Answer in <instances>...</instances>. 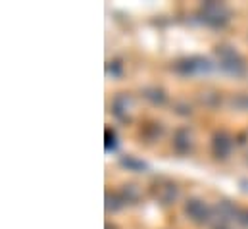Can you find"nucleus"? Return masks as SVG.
Here are the masks:
<instances>
[{"mask_svg": "<svg viewBox=\"0 0 248 229\" xmlns=\"http://www.w3.org/2000/svg\"><path fill=\"white\" fill-rule=\"evenodd\" d=\"M198 17L202 23H206L208 27H214V29H219V27H225L231 19V10L223 4V2H206L202 4L200 12H198Z\"/></svg>", "mask_w": 248, "mask_h": 229, "instance_id": "obj_1", "label": "nucleus"}, {"mask_svg": "<svg viewBox=\"0 0 248 229\" xmlns=\"http://www.w3.org/2000/svg\"><path fill=\"white\" fill-rule=\"evenodd\" d=\"M216 56H217V62H219V67L229 73V75H235V77H241L247 73V64L245 60L241 58V54L231 49V47H217L216 49Z\"/></svg>", "mask_w": 248, "mask_h": 229, "instance_id": "obj_2", "label": "nucleus"}, {"mask_svg": "<svg viewBox=\"0 0 248 229\" xmlns=\"http://www.w3.org/2000/svg\"><path fill=\"white\" fill-rule=\"evenodd\" d=\"M175 71L181 73V75H194V73H210L214 69L212 62L206 60V58L200 56H190V58H183L179 62H175Z\"/></svg>", "mask_w": 248, "mask_h": 229, "instance_id": "obj_3", "label": "nucleus"}, {"mask_svg": "<svg viewBox=\"0 0 248 229\" xmlns=\"http://www.w3.org/2000/svg\"><path fill=\"white\" fill-rule=\"evenodd\" d=\"M185 214H186V218H188L190 222H194V224H208V222H212V218H214L212 208H210L204 200H200V198H188V200H186Z\"/></svg>", "mask_w": 248, "mask_h": 229, "instance_id": "obj_4", "label": "nucleus"}, {"mask_svg": "<svg viewBox=\"0 0 248 229\" xmlns=\"http://www.w3.org/2000/svg\"><path fill=\"white\" fill-rule=\"evenodd\" d=\"M152 193H154V196H156V200L158 202H162V204H171V202H175L177 200V196H179V189H177V185L173 183V181H170V179H158V181H154V187H152Z\"/></svg>", "mask_w": 248, "mask_h": 229, "instance_id": "obj_5", "label": "nucleus"}, {"mask_svg": "<svg viewBox=\"0 0 248 229\" xmlns=\"http://www.w3.org/2000/svg\"><path fill=\"white\" fill-rule=\"evenodd\" d=\"M233 145H235V139L227 131H216L212 137V152L217 160H225L231 154Z\"/></svg>", "mask_w": 248, "mask_h": 229, "instance_id": "obj_6", "label": "nucleus"}, {"mask_svg": "<svg viewBox=\"0 0 248 229\" xmlns=\"http://www.w3.org/2000/svg\"><path fill=\"white\" fill-rule=\"evenodd\" d=\"M112 112L120 121H131V112H133V98L127 93H120L112 100Z\"/></svg>", "mask_w": 248, "mask_h": 229, "instance_id": "obj_7", "label": "nucleus"}, {"mask_svg": "<svg viewBox=\"0 0 248 229\" xmlns=\"http://www.w3.org/2000/svg\"><path fill=\"white\" fill-rule=\"evenodd\" d=\"M194 147V135L188 127H181L175 131L173 135V148L179 152V154H188Z\"/></svg>", "mask_w": 248, "mask_h": 229, "instance_id": "obj_8", "label": "nucleus"}, {"mask_svg": "<svg viewBox=\"0 0 248 229\" xmlns=\"http://www.w3.org/2000/svg\"><path fill=\"white\" fill-rule=\"evenodd\" d=\"M142 97H144L148 102L156 104V106H162V104L168 100L164 89H160V87H146V89L142 91Z\"/></svg>", "mask_w": 248, "mask_h": 229, "instance_id": "obj_9", "label": "nucleus"}, {"mask_svg": "<svg viewBox=\"0 0 248 229\" xmlns=\"http://www.w3.org/2000/svg\"><path fill=\"white\" fill-rule=\"evenodd\" d=\"M120 164H122L124 168H127L129 172H142V170H146V168H148L142 160H137L135 156H129V154H125V156L120 158Z\"/></svg>", "mask_w": 248, "mask_h": 229, "instance_id": "obj_10", "label": "nucleus"}, {"mask_svg": "<svg viewBox=\"0 0 248 229\" xmlns=\"http://www.w3.org/2000/svg\"><path fill=\"white\" fill-rule=\"evenodd\" d=\"M125 204L124 196L118 193H106V210L108 212H118Z\"/></svg>", "mask_w": 248, "mask_h": 229, "instance_id": "obj_11", "label": "nucleus"}, {"mask_svg": "<svg viewBox=\"0 0 248 229\" xmlns=\"http://www.w3.org/2000/svg\"><path fill=\"white\" fill-rule=\"evenodd\" d=\"M231 106L237 110H248V93H239L231 97Z\"/></svg>", "mask_w": 248, "mask_h": 229, "instance_id": "obj_12", "label": "nucleus"}, {"mask_svg": "<svg viewBox=\"0 0 248 229\" xmlns=\"http://www.w3.org/2000/svg\"><path fill=\"white\" fill-rule=\"evenodd\" d=\"M122 196H124L125 202H135V200L139 198V189H137V185H125Z\"/></svg>", "mask_w": 248, "mask_h": 229, "instance_id": "obj_13", "label": "nucleus"}, {"mask_svg": "<svg viewBox=\"0 0 248 229\" xmlns=\"http://www.w3.org/2000/svg\"><path fill=\"white\" fill-rule=\"evenodd\" d=\"M198 98H200V102L206 104V106H216V104L212 102V98L219 102V93H216V91H206V93H200Z\"/></svg>", "mask_w": 248, "mask_h": 229, "instance_id": "obj_14", "label": "nucleus"}, {"mask_svg": "<svg viewBox=\"0 0 248 229\" xmlns=\"http://www.w3.org/2000/svg\"><path fill=\"white\" fill-rule=\"evenodd\" d=\"M118 147V135L114 129H106V150H114Z\"/></svg>", "mask_w": 248, "mask_h": 229, "instance_id": "obj_15", "label": "nucleus"}, {"mask_svg": "<svg viewBox=\"0 0 248 229\" xmlns=\"http://www.w3.org/2000/svg\"><path fill=\"white\" fill-rule=\"evenodd\" d=\"M106 71L118 77V75H122V64H120V62H108V65H106Z\"/></svg>", "mask_w": 248, "mask_h": 229, "instance_id": "obj_16", "label": "nucleus"}, {"mask_svg": "<svg viewBox=\"0 0 248 229\" xmlns=\"http://www.w3.org/2000/svg\"><path fill=\"white\" fill-rule=\"evenodd\" d=\"M237 222H239L243 228H248V210H239V214H237Z\"/></svg>", "mask_w": 248, "mask_h": 229, "instance_id": "obj_17", "label": "nucleus"}, {"mask_svg": "<svg viewBox=\"0 0 248 229\" xmlns=\"http://www.w3.org/2000/svg\"><path fill=\"white\" fill-rule=\"evenodd\" d=\"M214 229H231V228H229V224H216Z\"/></svg>", "mask_w": 248, "mask_h": 229, "instance_id": "obj_18", "label": "nucleus"}]
</instances>
